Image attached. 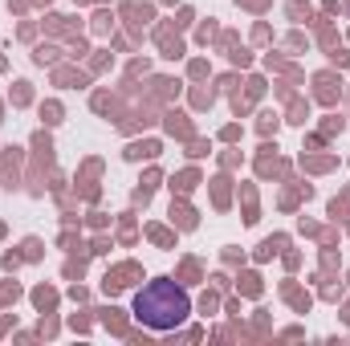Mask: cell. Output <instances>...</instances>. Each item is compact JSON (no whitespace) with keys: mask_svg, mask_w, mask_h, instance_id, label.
<instances>
[{"mask_svg":"<svg viewBox=\"0 0 350 346\" xmlns=\"http://www.w3.org/2000/svg\"><path fill=\"white\" fill-rule=\"evenodd\" d=\"M135 314L147 322V326H155V330H172L179 326L187 314H191V302H187V293L167 281V277H155L139 297H135Z\"/></svg>","mask_w":350,"mask_h":346,"instance_id":"cell-1","label":"cell"}]
</instances>
